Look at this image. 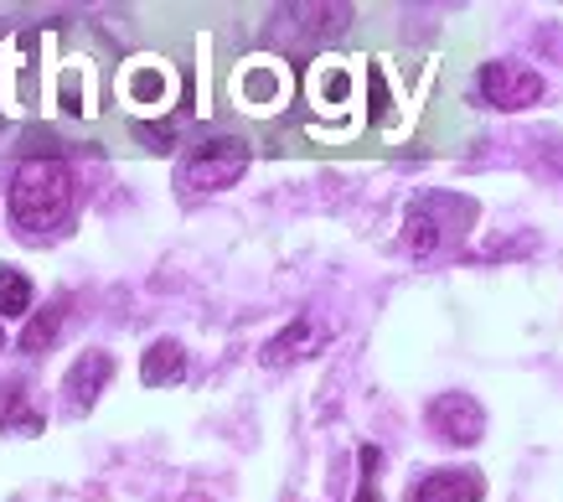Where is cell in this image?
I'll return each instance as SVG.
<instances>
[{
  "label": "cell",
  "mask_w": 563,
  "mask_h": 502,
  "mask_svg": "<svg viewBox=\"0 0 563 502\" xmlns=\"http://www.w3.org/2000/svg\"><path fill=\"white\" fill-rule=\"evenodd\" d=\"M78 208V176L63 161H21L11 172V218L26 239L57 233Z\"/></svg>",
  "instance_id": "6da1fadb"
},
{
  "label": "cell",
  "mask_w": 563,
  "mask_h": 502,
  "mask_svg": "<svg viewBox=\"0 0 563 502\" xmlns=\"http://www.w3.org/2000/svg\"><path fill=\"white\" fill-rule=\"evenodd\" d=\"M471 203L465 197H450V192H429V197H419L409 208V218H404V239H409L413 254H440L444 243L455 239V228L471 223Z\"/></svg>",
  "instance_id": "7a4b0ae2"
},
{
  "label": "cell",
  "mask_w": 563,
  "mask_h": 502,
  "mask_svg": "<svg viewBox=\"0 0 563 502\" xmlns=\"http://www.w3.org/2000/svg\"><path fill=\"white\" fill-rule=\"evenodd\" d=\"M243 172H249V145L233 135H222V140H207V145L191 151L187 166H181V182H187L191 192H218V187H233Z\"/></svg>",
  "instance_id": "3957f363"
},
{
  "label": "cell",
  "mask_w": 563,
  "mask_h": 502,
  "mask_svg": "<svg viewBox=\"0 0 563 502\" xmlns=\"http://www.w3.org/2000/svg\"><path fill=\"white\" fill-rule=\"evenodd\" d=\"M476 88L492 109H528L543 99V78L532 68H522V63H486Z\"/></svg>",
  "instance_id": "277c9868"
},
{
  "label": "cell",
  "mask_w": 563,
  "mask_h": 502,
  "mask_svg": "<svg viewBox=\"0 0 563 502\" xmlns=\"http://www.w3.org/2000/svg\"><path fill=\"white\" fill-rule=\"evenodd\" d=\"M120 94H124V105L140 109V114H161L176 94V73L166 63H155V57H135L120 73Z\"/></svg>",
  "instance_id": "5b68a950"
},
{
  "label": "cell",
  "mask_w": 563,
  "mask_h": 502,
  "mask_svg": "<svg viewBox=\"0 0 563 502\" xmlns=\"http://www.w3.org/2000/svg\"><path fill=\"white\" fill-rule=\"evenodd\" d=\"M429 430L440 435L444 446H476L486 435V415L471 394H440L429 404Z\"/></svg>",
  "instance_id": "8992f818"
},
{
  "label": "cell",
  "mask_w": 563,
  "mask_h": 502,
  "mask_svg": "<svg viewBox=\"0 0 563 502\" xmlns=\"http://www.w3.org/2000/svg\"><path fill=\"white\" fill-rule=\"evenodd\" d=\"M109 379H114V358L109 352H84L78 363L68 368V379H63V410L68 415H88L93 404H99V394L109 389Z\"/></svg>",
  "instance_id": "52a82bcc"
},
{
  "label": "cell",
  "mask_w": 563,
  "mask_h": 502,
  "mask_svg": "<svg viewBox=\"0 0 563 502\" xmlns=\"http://www.w3.org/2000/svg\"><path fill=\"white\" fill-rule=\"evenodd\" d=\"M481 492H486V482L476 467H440L424 482H413L409 502H481Z\"/></svg>",
  "instance_id": "ba28073f"
},
{
  "label": "cell",
  "mask_w": 563,
  "mask_h": 502,
  "mask_svg": "<svg viewBox=\"0 0 563 502\" xmlns=\"http://www.w3.org/2000/svg\"><path fill=\"white\" fill-rule=\"evenodd\" d=\"M42 410L32 404V383L26 379H5L0 383V435H42Z\"/></svg>",
  "instance_id": "9c48e42d"
},
{
  "label": "cell",
  "mask_w": 563,
  "mask_h": 502,
  "mask_svg": "<svg viewBox=\"0 0 563 502\" xmlns=\"http://www.w3.org/2000/svg\"><path fill=\"white\" fill-rule=\"evenodd\" d=\"M325 342V327L316 321V316H295L290 327L279 331V337H269L264 342V363L269 368H285V363H295V358H306L310 347H321Z\"/></svg>",
  "instance_id": "30bf717a"
},
{
  "label": "cell",
  "mask_w": 563,
  "mask_h": 502,
  "mask_svg": "<svg viewBox=\"0 0 563 502\" xmlns=\"http://www.w3.org/2000/svg\"><path fill=\"white\" fill-rule=\"evenodd\" d=\"M181 373H187V347L176 342V337H161V342H151L145 363H140V379L151 383V389H166V383H176Z\"/></svg>",
  "instance_id": "8fae6325"
},
{
  "label": "cell",
  "mask_w": 563,
  "mask_h": 502,
  "mask_svg": "<svg viewBox=\"0 0 563 502\" xmlns=\"http://www.w3.org/2000/svg\"><path fill=\"white\" fill-rule=\"evenodd\" d=\"M63 306H68V301H52L47 312H36L32 321H26V331H21V342H16L26 358H36L42 347L57 342V331H63Z\"/></svg>",
  "instance_id": "7c38bea8"
},
{
  "label": "cell",
  "mask_w": 563,
  "mask_h": 502,
  "mask_svg": "<svg viewBox=\"0 0 563 502\" xmlns=\"http://www.w3.org/2000/svg\"><path fill=\"white\" fill-rule=\"evenodd\" d=\"M32 295H36L32 280L21 275V270H11V264H0V321L32 312Z\"/></svg>",
  "instance_id": "4fadbf2b"
},
{
  "label": "cell",
  "mask_w": 563,
  "mask_h": 502,
  "mask_svg": "<svg viewBox=\"0 0 563 502\" xmlns=\"http://www.w3.org/2000/svg\"><path fill=\"white\" fill-rule=\"evenodd\" d=\"M377 467H383V450H377V446H362V487H357V502H377Z\"/></svg>",
  "instance_id": "5bb4252c"
},
{
  "label": "cell",
  "mask_w": 563,
  "mask_h": 502,
  "mask_svg": "<svg viewBox=\"0 0 563 502\" xmlns=\"http://www.w3.org/2000/svg\"><path fill=\"white\" fill-rule=\"evenodd\" d=\"M0 347H5V321H0Z\"/></svg>",
  "instance_id": "9a60e30c"
}]
</instances>
